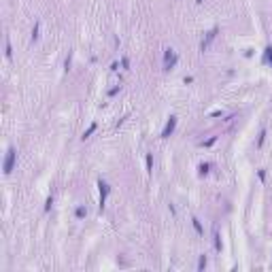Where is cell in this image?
<instances>
[{
  "label": "cell",
  "instance_id": "6da1fadb",
  "mask_svg": "<svg viewBox=\"0 0 272 272\" xmlns=\"http://www.w3.org/2000/svg\"><path fill=\"white\" fill-rule=\"evenodd\" d=\"M177 62H179V58H177V53H175V49H166V53H164V68H166V70L175 68Z\"/></svg>",
  "mask_w": 272,
  "mask_h": 272
},
{
  "label": "cell",
  "instance_id": "7a4b0ae2",
  "mask_svg": "<svg viewBox=\"0 0 272 272\" xmlns=\"http://www.w3.org/2000/svg\"><path fill=\"white\" fill-rule=\"evenodd\" d=\"M15 157H17V151L13 149V147H11V149L7 151L4 166H2V168H4V175H11V170H13V166H15Z\"/></svg>",
  "mask_w": 272,
  "mask_h": 272
},
{
  "label": "cell",
  "instance_id": "3957f363",
  "mask_svg": "<svg viewBox=\"0 0 272 272\" xmlns=\"http://www.w3.org/2000/svg\"><path fill=\"white\" fill-rule=\"evenodd\" d=\"M98 189H100V211H102L104 204H106V196L111 193V187H109V183L104 179H100L98 181Z\"/></svg>",
  "mask_w": 272,
  "mask_h": 272
},
{
  "label": "cell",
  "instance_id": "277c9868",
  "mask_svg": "<svg viewBox=\"0 0 272 272\" xmlns=\"http://www.w3.org/2000/svg\"><path fill=\"white\" fill-rule=\"evenodd\" d=\"M175 128H177V117L170 115V119L166 121V126H164V130H162V138H168L172 132H175Z\"/></svg>",
  "mask_w": 272,
  "mask_h": 272
},
{
  "label": "cell",
  "instance_id": "5b68a950",
  "mask_svg": "<svg viewBox=\"0 0 272 272\" xmlns=\"http://www.w3.org/2000/svg\"><path fill=\"white\" fill-rule=\"evenodd\" d=\"M215 36H217V28H213V30H211V32H208V34H206V38H204V40H202V45H200V49H202V51H204V49H206V47H208V45H211V40H213V38H215Z\"/></svg>",
  "mask_w": 272,
  "mask_h": 272
},
{
  "label": "cell",
  "instance_id": "8992f818",
  "mask_svg": "<svg viewBox=\"0 0 272 272\" xmlns=\"http://www.w3.org/2000/svg\"><path fill=\"white\" fill-rule=\"evenodd\" d=\"M96 128H98V123L94 121V123H91V126H89V128H87V130L83 132V136H81V138H83V140H85V138H89V136H91V134L96 132Z\"/></svg>",
  "mask_w": 272,
  "mask_h": 272
},
{
  "label": "cell",
  "instance_id": "52a82bcc",
  "mask_svg": "<svg viewBox=\"0 0 272 272\" xmlns=\"http://www.w3.org/2000/svg\"><path fill=\"white\" fill-rule=\"evenodd\" d=\"M191 221H193V230H196L198 234H204V228H202V223H200V219H196V217H193Z\"/></svg>",
  "mask_w": 272,
  "mask_h": 272
},
{
  "label": "cell",
  "instance_id": "ba28073f",
  "mask_svg": "<svg viewBox=\"0 0 272 272\" xmlns=\"http://www.w3.org/2000/svg\"><path fill=\"white\" fill-rule=\"evenodd\" d=\"M75 215H77V219H83V217L87 215V208H85V206H77V211H75Z\"/></svg>",
  "mask_w": 272,
  "mask_h": 272
},
{
  "label": "cell",
  "instance_id": "9c48e42d",
  "mask_svg": "<svg viewBox=\"0 0 272 272\" xmlns=\"http://www.w3.org/2000/svg\"><path fill=\"white\" fill-rule=\"evenodd\" d=\"M147 172H153V155L147 153Z\"/></svg>",
  "mask_w": 272,
  "mask_h": 272
},
{
  "label": "cell",
  "instance_id": "30bf717a",
  "mask_svg": "<svg viewBox=\"0 0 272 272\" xmlns=\"http://www.w3.org/2000/svg\"><path fill=\"white\" fill-rule=\"evenodd\" d=\"M215 249H217V251H221V249H223V242H221V236H219L217 232H215Z\"/></svg>",
  "mask_w": 272,
  "mask_h": 272
},
{
  "label": "cell",
  "instance_id": "8fae6325",
  "mask_svg": "<svg viewBox=\"0 0 272 272\" xmlns=\"http://www.w3.org/2000/svg\"><path fill=\"white\" fill-rule=\"evenodd\" d=\"M206 268V255H200V259H198V270H204Z\"/></svg>",
  "mask_w": 272,
  "mask_h": 272
},
{
  "label": "cell",
  "instance_id": "7c38bea8",
  "mask_svg": "<svg viewBox=\"0 0 272 272\" xmlns=\"http://www.w3.org/2000/svg\"><path fill=\"white\" fill-rule=\"evenodd\" d=\"M34 40H38V21L34 23V28H32V43Z\"/></svg>",
  "mask_w": 272,
  "mask_h": 272
},
{
  "label": "cell",
  "instance_id": "4fadbf2b",
  "mask_svg": "<svg viewBox=\"0 0 272 272\" xmlns=\"http://www.w3.org/2000/svg\"><path fill=\"white\" fill-rule=\"evenodd\" d=\"M208 168H211L208 164H200V166H198V170H200V175H208Z\"/></svg>",
  "mask_w": 272,
  "mask_h": 272
},
{
  "label": "cell",
  "instance_id": "5bb4252c",
  "mask_svg": "<svg viewBox=\"0 0 272 272\" xmlns=\"http://www.w3.org/2000/svg\"><path fill=\"white\" fill-rule=\"evenodd\" d=\"M51 206H53V198H47V202H45V211L49 213V211H51Z\"/></svg>",
  "mask_w": 272,
  "mask_h": 272
},
{
  "label": "cell",
  "instance_id": "9a60e30c",
  "mask_svg": "<svg viewBox=\"0 0 272 272\" xmlns=\"http://www.w3.org/2000/svg\"><path fill=\"white\" fill-rule=\"evenodd\" d=\"M264 138H266V130H262V132H259V138H257V147H262V145H264Z\"/></svg>",
  "mask_w": 272,
  "mask_h": 272
},
{
  "label": "cell",
  "instance_id": "2e32d148",
  "mask_svg": "<svg viewBox=\"0 0 272 272\" xmlns=\"http://www.w3.org/2000/svg\"><path fill=\"white\" fill-rule=\"evenodd\" d=\"M4 49H7V51H4V53H7V58H11V55H13V51H11V43H9V38H7V45H4Z\"/></svg>",
  "mask_w": 272,
  "mask_h": 272
},
{
  "label": "cell",
  "instance_id": "e0dca14e",
  "mask_svg": "<svg viewBox=\"0 0 272 272\" xmlns=\"http://www.w3.org/2000/svg\"><path fill=\"white\" fill-rule=\"evenodd\" d=\"M266 60L272 64V47H268V49H266Z\"/></svg>",
  "mask_w": 272,
  "mask_h": 272
},
{
  "label": "cell",
  "instance_id": "ac0fdd59",
  "mask_svg": "<svg viewBox=\"0 0 272 272\" xmlns=\"http://www.w3.org/2000/svg\"><path fill=\"white\" fill-rule=\"evenodd\" d=\"M121 91V85H117V87H113L111 91H109V96H115V94H119Z\"/></svg>",
  "mask_w": 272,
  "mask_h": 272
},
{
  "label": "cell",
  "instance_id": "d6986e66",
  "mask_svg": "<svg viewBox=\"0 0 272 272\" xmlns=\"http://www.w3.org/2000/svg\"><path fill=\"white\" fill-rule=\"evenodd\" d=\"M215 140H217V136H213V138H208V140H206V142H202V145H204V147H211V145H215Z\"/></svg>",
  "mask_w": 272,
  "mask_h": 272
},
{
  "label": "cell",
  "instance_id": "ffe728a7",
  "mask_svg": "<svg viewBox=\"0 0 272 272\" xmlns=\"http://www.w3.org/2000/svg\"><path fill=\"white\" fill-rule=\"evenodd\" d=\"M121 66H123V68H130V60H128V58H121Z\"/></svg>",
  "mask_w": 272,
  "mask_h": 272
},
{
  "label": "cell",
  "instance_id": "44dd1931",
  "mask_svg": "<svg viewBox=\"0 0 272 272\" xmlns=\"http://www.w3.org/2000/svg\"><path fill=\"white\" fill-rule=\"evenodd\" d=\"M257 175H259V179H262V181H264V179H266V170H264V168H262V170H259V172H257Z\"/></svg>",
  "mask_w": 272,
  "mask_h": 272
},
{
  "label": "cell",
  "instance_id": "7402d4cb",
  "mask_svg": "<svg viewBox=\"0 0 272 272\" xmlns=\"http://www.w3.org/2000/svg\"><path fill=\"white\" fill-rule=\"evenodd\" d=\"M196 2H202V0H196Z\"/></svg>",
  "mask_w": 272,
  "mask_h": 272
}]
</instances>
